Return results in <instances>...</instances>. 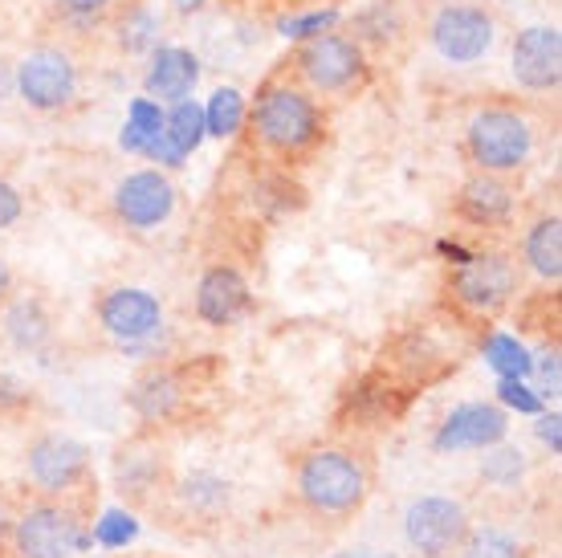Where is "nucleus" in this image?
Wrapping results in <instances>:
<instances>
[{
	"label": "nucleus",
	"mask_w": 562,
	"mask_h": 558,
	"mask_svg": "<svg viewBox=\"0 0 562 558\" xmlns=\"http://www.w3.org/2000/svg\"><path fill=\"white\" fill-rule=\"evenodd\" d=\"M290 505L323 531H342L380 486V457L363 436H326L290 453Z\"/></svg>",
	"instance_id": "nucleus-1"
},
{
	"label": "nucleus",
	"mask_w": 562,
	"mask_h": 558,
	"mask_svg": "<svg viewBox=\"0 0 562 558\" xmlns=\"http://www.w3.org/2000/svg\"><path fill=\"white\" fill-rule=\"evenodd\" d=\"M240 140L269 168L302 171L330 143V111L278 62V70L266 74L249 98Z\"/></svg>",
	"instance_id": "nucleus-2"
},
{
	"label": "nucleus",
	"mask_w": 562,
	"mask_h": 558,
	"mask_svg": "<svg viewBox=\"0 0 562 558\" xmlns=\"http://www.w3.org/2000/svg\"><path fill=\"white\" fill-rule=\"evenodd\" d=\"M518 257L509 249H481L469 253L464 261L449 266L440 274V290H436V306L440 314L469 335H481L506 319L521 293Z\"/></svg>",
	"instance_id": "nucleus-3"
},
{
	"label": "nucleus",
	"mask_w": 562,
	"mask_h": 558,
	"mask_svg": "<svg viewBox=\"0 0 562 558\" xmlns=\"http://www.w3.org/2000/svg\"><path fill=\"white\" fill-rule=\"evenodd\" d=\"M547 114L535 102L521 98H490L461 126V159L469 171H493L514 176L530 168L542 152Z\"/></svg>",
	"instance_id": "nucleus-4"
},
{
	"label": "nucleus",
	"mask_w": 562,
	"mask_h": 558,
	"mask_svg": "<svg viewBox=\"0 0 562 558\" xmlns=\"http://www.w3.org/2000/svg\"><path fill=\"white\" fill-rule=\"evenodd\" d=\"M86 86H90V66H86L82 42L74 33L42 37L13 62L16 98L45 119H66V114L82 111Z\"/></svg>",
	"instance_id": "nucleus-5"
},
{
	"label": "nucleus",
	"mask_w": 562,
	"mask_h": 558,
	"mask_svg": "<svg viewBox=\"0 0 562 558\" xmlns=\"http://www.w3.org/2000/svg\"><path fill=\"white\" fill-rule=\"evenodd\" d=\"M216 383H221V367L212 355L188 359V364H151L127 388V408L139 420V428L164 436L196 416L204 395L216 391Z\"/></svg>",
	"instance_id": "nucleus-6"
},
{
	"label": "nucleus",
	"mask_w": 562,
	"mask_h": 558,
	"mask_svg": "<svg viewBox=\"0 0 562 558\" xmlns=\"http://www.w3.org/2000/svg\"><path fill=\"white\" fill-rule=\"evenodd\" d=\"M94 510H99V493H86V498H54V493L21 489L9 558L78 555V550H86V546L94 543V538H90Z\"/></svg>",
	"instance_id": "nucleus-7"
},
{
	"label": "nucleus",
	"mask_w": 562,
	"mask_h": 558,
	"mask_svg": "<svg viewBox=\"0 0 562 558\" xmlns=\"http://www.w3.org/2000/svg\"><path fill=\"white\" fill-rule=\"evenodd\" d=\"M281 66L290 70V78L306 86L310 94L323 98L326 107L330 102H351V98L367 94L375 82L371 54L342 25L330 29V33H318L310 42H297L290 54L281 57Z\"/></svg>",
	"instance_id": "nucleus-8"
},
{
	"label": "nucleus",
	"mask_w": 562,
	"mask_h": 558,
	"mask_svg": "<svg viewBox=\"0 0 562 558\" xmlns=\"http://www.w3.org/2000/svg\"><path fill=\"white\" fill-rule=\"evenodd\" d=\"M420 29L428 49L452 70L481 66L502 42V16L490 0H440L432 13L420 16Z\"/></svg>",
	"instance_id": "nucleus-9"
},
{
	"label": "nucleus",
	"mask_w": 562,
	"mask_h": 558,
	"mask_svg": "<svg viewBox=\"0 0 562 558\" xmlns=\"http://www.w3.org/2000/svg\"><path fill=\"white\" fill-rule=\"evenodd\" d=\"M176 461L171 448L159 433L135 428V433L114 448L111 457V481L119 502L131 514H159V505L168 502L171 486H176Z\"/></svg>",
	"instance_id": "nucleus-10"
},
{
	"label": "nucleus",
	"mask_w": 562,
	"mask_h": 558,
	"mask_svg": "<svg viewBox=\"0 0 562 558\" xmlns=\"http://www.w3.org/2000/svg\"><path fill=\"white\" fill-rule=\"evenodd\" d=\"M25 489L54 498H86L99 493L94 453L78 436L61 428H45L25 445Z\"/></svg>",
	"instance_id": "nucleus-11"
},
{
	"label": "nucleus",
	"mask_w": 562,
	"mask_h": 558,
	"mask_svg": "<svg viewBox=\"0 0 562 558\" xmlns=\"http://www.w3.org/2000/svg\"><path fill=\"white\" fill-rule=\"evenodd\" d=\"M416 400V391L408 383H400L392 371L371 367L367 376H359L351 388L338 395L335 408V433L342 436H363L392 428L395 420L408 412V404Z\"/></svg>",
	"instance_id": "nucleus-12"
},
{
	"label": "nucleus",
	"mask_w": 562,
	"mask_h": 558,
	"mask_svg": "<svg viewBox=\"0 0 562 558\" xmlns=\"http://www.w3.org/2000/svg\"><path fill=\"white\" fill-rule=\"evenodd\" d=\"M176 204H180V188L168 171L135 168L127 176H119L111 200H106V212H111L114 228H123L131 237H147L176 216Z\"/></svg>",
	"instance_id": "nucleus-13"
},
{
	"label": "nucleus",
	"mask_w": 562,
	"mask_h": 558,
	"mask_svg": "<svg viewBox=\"0 0 562 558\" xmlns=\"http://www.w3.org/2000/svg\"><path fill=\"white\" fill-rule=\"evenodd\" d=\"M94 322L123 350L147 347L164 331V302L143 286H102L94 290Z\"/></svg>",
	"instance_id": "nucleus-14"
},
{
	"label": "nucleus",
	"mask_w": 562,
	"mask_h": 558,
	"mask_svg": "<svg viewBox=\"0 0 562 558\" xmlns=\"http://www.w3.org/2000/svg\"><path fill=\"white\" fill-rule=\"evenodd\" d=\"M473 534V514L445 493H424L404 514V538L420 558H457Z\"/></svg>",
	"instance_id": "nucleus-15"
},
{
	"label": "nucleus",
	"mask_w": 562,
	"mask_h": 558,
	"mask_svg": "<svg viewBox=\"0 0 562 558\" xmlns=\"http://www.w3.org/2000/svg\"><path fill=\"white\" fill-rule=\"evenodd\" d=\"M452 221L469 233H497L518 221V183L514 176L469 171L452 192Z\"/></svg>",
	"instance_id": "nucleus-16"
},
{
	"label": "nucleus",
	"mask_w": 562,
	"mask_h": 558,
	"mask_svg": "<svg viewBox=\"0 0 562 558\" xmlns=\"http://www.w3.org/2000/svg\"><path fill=\"white\" fill-rule=\"evenodd\" d=\"M257 298H254V286L245 278V269L233 266V261H209V266L200 269L196 278V290H192V310H196V319L212 331H228V326H237L254 314Z\"/></svg>",
	"instance_id": "nucleus-17"
},
{
	"label": "nucleus",
	"mask_w": 562,
	"mask_h": 558,
	"mask_svg": "<svg viewBox=\"0 0 562 558\" xmlns=\"http://www.w3.org/2000/svg\"><path fill=\"white\" fill-rule=\"evenodd\" d=\"M380 367L392 371L400 383H408L412 391H424V388H432V383H440L445 376H452V371L461 367V359H457L428 326H412V331H400V335L387 343Z\"/></svg>",
	"instance_id": "nucleus-18"
},
{
	"label": "nucleus",
	"mask_w": 562,
	"mask_h": 558,
	"mask_svg": "<svg viewBox=\"0 0 562 558\" xmlns=\"http://www.w3.org/2000/svg\"><path fill=\"white\" fill-rule=\"evenodd\" d=\"M509 74L518 90L550 98L562 90V29L559 25H526L509 49Z\"/></svg>",
	"instance_id": "nucleus-19"
},
{
	"label": "nucleus",
	"mask_w": 562,
	"mask_h": 558,
	"mask_svg": "<svg viewBox=\"0 0 562 558\" xmlns=\"http://www.w3.org/2000/svg\"><path fill=\"white\" fill-rule=\"evenodd\" d=\"M57 338V310L42 290H21L0 302V343L16 355H45Z\"/></svg>",
	"instance_id": "nucleus-20"
},
{
	"label": "nucleus",
	"mask_w": 562,
	"mask_h": 558,
	"mask_svg": "<svg viewBox=\"0 0 562 558\" xmlns=\"http://www.w3.org/2000/svg\"><path fill=\"white\" fill-rule=\"evenodd\" d=\"M509 433L506 408L497 404H461L452 408L445 424L436 428L432 448L436 453H485V448L502 445Z\"/></svg>",
	"instance_id": "nucleus-21"
},
{
	"label": "nucleus",
	"mask_w": 562,
	"mask_h": 558,
	"mask_svg": "<svg viewBox=\"0 0 562 558\" xmlns=\"http://www.w3.org/2000/svg\"><path fill=\"white\" fill-rule=\"evenodd\" d=\"M518 266L530 274L538 286H559L562 281V212L554 204L538 209L530 221L521 224L518 241Z\"/></svg>",
	"instance_id": "nucleus-22"
},
{
	"label": "nucleus",
	"mask_w": 562,
	"mask_h": 558,
	"mask_svg": "<svg viewBox=\"0 0 562 558\" xmlns=\"http://www.w3.org/2000/svg\"><path fill=\"white\" fill-rule=\"evenodd\" d=\"M228 502H233V486H228L221 473H209V469H196L188 477H176L168 502L159 505L155 517H196L192 526H209V522H221L228 514Z\"/></svg>",
	"instance_id": "nucleus-23"
},
{
	"label": "nucleus",
	"mask_w": 562,
	"mask_h": 558,
	"mask_svg": "<svg viewBox=\"0 0 562 558\" xmlns=\"http://www.w3.org/2000/svg\"><path fill=\"white\" fill-rule=\"evenodd\" d=\"M200 82V57L183 45H155L147 54V70H143V94L155 98V102H180V98H192Z\"/></svg>",
	"instance_id": "nucleus-24"
},
{
	"label": "nucleus",
	"mask_w": 562,
	"mask_h": 558,
	"mask_svg": "<svg viewBox=\"0 0 562 558\" xmlns=\"http://www.w3.org/2000/svg\"><path fill=\"white\" fill-rule=\"evenodd\" d=\"M408 33H412V16L404 13L400 0H375V4H367L363 13L351 21V37L363 45L367 54H371V49L387 54V49H395Z\"/></svg>",
	"instance_id": "nucleus-25"
},
{
	"label": "nucleus",
	"mask_w": 562,
	"mask_h": 558,
	"mask_svg": "<svg viewBox=\"0 0 562 558\" xmlns=\"http://www.w3.org/2000/svg\"><path fill=\"white\" fill-rule=\"evenodd\" d=\"M106 33H111V45L123 57H147L159 45V16L143 0H123Z\"/></svg>",
	"instance_id": "nucleus-26"
},
{
	"label": "nucleus",
	"mask_w": 562,
	"mask_h": 558,
	"mask_svg": "<svg viewBox=\"0 0 562 558\" xmlns=\"http://www.w3.org/2000/svg\"><path fill=\"white\" fill-rule=\"evenodd\" d=\"M509 314L518 319L521 335H538L542 343H559V322H562L559 286H542V290H535L530 298L518 293V302H514Z\"/></svg>",
	"instance_id": "nucleus-27"
},
{
	"label": "nucleus",
	"mask_w": 562,
	"mask_h": 558,
	"mask_svg": "<svg viewBox=\"0 0 562 558\" xmlns=\"http://www.w3.org/2000/svg\"><path fill=\"white\" fill-rule=\"evenodd\" d=\"M164 135V102H155V98L139 94L131 98L127 107V119H123V135H119V147L127 155H147L151 152V143Z\"/></svg>",
	"instance_id": "nucleus-28"
},
{
	"label": "nucleus",
	"mask_w": 562,
	"mask_h": 558,
	"mask_svg": "<svg viewBox=\"0 0 562 558\" xmlns=\"http://www.w3.org/2000/svg\"><path fill=\"white\" fill-rule=\"evenodd\" d=\"M245 114H249V98L240 94L237 86H216L209 102H204V131H209V140H240Z\"/></svg>",
	"instance_id": "nucleus-29"
},
{
	"label": "nucleus",
	"mask_w": 562,
	"mask_h": 558,
	"mask_svg": "<svg viewBox=\"0 0 562 558\" xmlns=\"http://www.w3.org/2000/svg\"><path fill=\"white\" fill-rule=\"evenodd\" d=\"M164 135H168V143L183 159L204 147L209 131H204V107H200L196 98H180V102L164 107Z\"/></svg>",
	"instance_id": "nucleus-30"
},
{
	"label": "nucleus",
	"mask_w": 562,
	"mask_h": 558,
	"mask_svg": "<svg viewBox=\"0 0 562 558\" xmlns=\"http://www.w3.org/2000/svg\"><path fill=\"white\" fill-rule=\"evenodd\" d=\"M481 355H485V364L497 371L502 379H526L530 376V350L521 347L518 335H506V331H497V326H490V331H481Z\"/></svg>",
	"instance_id": "nucleus-31"
},
{
	"label": "nucleus",
	"mask_w": 562,
	"mask_h": 558,
	"mask_svg": "<svg viewBox=\"0 0 562 558\" xmlns=\"http://www.w3.org/2000/svg\"><path fill=\"white\" fill-rule=\"evenodd\" d=\"M119 4H123V0H54V16H57V25H61V33L82 37V33H94V29L111 25V16L119 13Z\"/></svg>",
	"instance_id": "nucleus-32"
},
{
	"label": "nucleus",
	"mask_w": 562,
	"mask_h": 558,
	"mask_svg": "<svg viewBox=\"0 0 562 558\" xmlns=\"http://www.w3.org/2000/svg\"><path fill=\"white\" fill-rule=\"evenodd\" d=\"M342 25V13L338 9H323V4H314V9H290L285 16H278V33L281 37H290V42H310V37H318V33H330V29Z\"/></svg>",
	"instance_id": "nucleus-33"
},
{
	"label": "nucleus",
	"mask_w": 562,
	"mask_h": 558,
	"mask_svg": "<svg viewBox=\"0 0 562 558\" xmlns=\"http://www.w3.org/2000/svg\"><path fill=\"white\" fill-rule=\"evenodd\" d=\"M42 412V395L29 388L25 379L0 371V420H21Z\"/></svg>",
	"instance_id": "nucleus-34"
},
{
	"label": "nucleus",
	"mask_w": 562,
	"mask_h": 558,
	"mask_svg": "<svg viewBox=\"0 0 562 558\" xmlns=\"http://www.w3.org/2000/svg\"><path fill=\"white\" fill-rule=\"evenodd\" d=\"M457 558H521V546L518 538H509L502 531H477L469 534V543L461 546V555Z\"/></svg>",
	"instance_id": "nucleus-35"
},
{
	"label": "nucleus",
	"mask_w": 562,
	"mask_h": 558,
	"mask_svg": "<svg viewBox=\"0 0 562 558\" xmlns=\"http://www.w3.org/2000/svg\"><path fill=\"white\" fill-rule=\"evenodd\" d=\"M562 343H542L538 355H530V376H538V395L542 400H559L562 367H559Z\"/></svg>",
	"instance_id": "nucleus-36"
},
{
	"label": "nucleus",
	"mask_w": 562,
	"mask_h": 558,
	"mask_svg": "<svg viewBox=\"0 0 562 558\" xmlns=\"http://www.w3.org/2000/svg\"><path fill=\"white\" fill-rule=\"evenodd\" d=\"M497 400H502L506 408H518V412H526V416H538V412H542V404H547V400H542V395H538L526 379H502V383H497Z\"/></svg>",
	"instance_id": "nucleus-37"
},
{
	"label": "nucleus",
	"mask_w": 562,
	"mask_h": 558,
	"mask_svg": "<svg viewBox=\"0 0 562 558\" xmlns=\"http://www.w3.org/2000/svg\"><path fill=\"white\" fill-rule=\"evenodd\" d=\"M25 221V192L16 188V180L9 171H0V233H9Z\"/></svg>",
	"instance_id": "nucleus-38"
},
{
	"label": "nucleus",
	"mask_w": 562,
	"mask_h": 558,
	"mask_svg": "<svg viewBox=\"0 0 562 558\" xmlns=\"http://www.w3.org/2000/svg\"><path fill=\"white\" fill-rule=\"evenodd\" d=\"M90 538L102 546H123L135 538V522H131L127 514H106L102 522H94L90 526Z\"/></svg>",
	"instance_id": "nucleus-39"
},
{
	"label": "nucleus",
	"mask_w": 562,
	"mask_h": 558,
	"mask_svg": "<svg viewBox=\"0 0 562 558\" xmlns=\"http://www.w3.org/2000/svg\"><path fill=\"white\" fill-rule=\"evenodd\" d=\"M16 505H21V489L0 486V558H9V550H13Z\"/></svg>",
	"instance_id": "nucleus-40"
},
{
	"label": "nucleus",
	"mask_w": 562,
	"mask_h": 558,
	"mask_svg": "<svg viewBox=\"0 0 562 558\" xmlns=\"http://www.w3.org/2000/svg\"><path fill=\"white\" fill-rule=\"evenodd\" d=\"M559 412H538V440L550 448V457H559L562 453V436H559Z\"/></svg>",
	"instance_id": "nucleus-41"
},
{
	"label": "nucleus",
	"mask_w": 562,
	"mask_h": 558,
	"mask_svg": "<svg viewBox=\"0 0 562 558\" xmlns=\"http://www.w3.org/2000/svg\"><path fill=\"white\" fill-rule=\"evenodd\" d=\"M16 290H21V274H16V269L0 257V302H9Z\"/></svg>",
	"instance_id": "nucleus-42"
},
{
	"label": "nucleus",
	"mask_w": 562,
	"mask_h": 558,
	"mask_svg": "<svg viewBox=\"0 0 562 558\" xmlns=\"http://www.w3.org/2000/svg\"><path fill=\"white\" fill-rule=\"evenodd\" d=\"M13 62L9 57H0V107H9V98H13Z\"/></svg>",
	"instance_id": "nucleus-43"
},
{
	"label": "nucleus",
	"mask_w": 562,
	"mask_h": 558,
	"mask_svg": "<svg viewBox=\"0 0 562 558\" xmlns=\"http://www.w3.org/2000/svg\"><path fill=\"white\" fill-rule=\"evenodd\" d=\"M204 4H209V0H171V9H176L180 16H196Z\"/></svg>",
	"instance_id": "nucleus-44"
},
{
	"label": "nucleus",
	"mask_w": 562,
	"mask_h": 558,
	"mask_svg": "<svg viewBox=\"0 0 562 558\" xmlns=\"http://www.w3.org/2000/svg\"><path fill=\"white\" fill-rule=\"evenodd\" d=\"M225 4H233V9H261V4H290V9H294L297 0H225Z\"/></svg>",
	"instance_id": "nucleus-45"
},
{
	"label": "nucleus",
	"mask_w": 562,
	"mask_h": 558,
	"mask_svg": "<svg viewBox=\"0 0 562 558\" xmlns=\"http://www.w3.org/2000/svg\"><path fill=\"white\" fill-rule=\"evenodd\" d=\"M502 4H521V0H502Z\"/></svg>",
	"instance_id": "nucleus-46"
},
{
	"label": "nucleus",
	"mask_w": 562,
	"mask_h": 558,
	"mask_svg": "<svg viewBox=\"0 0 562 558\" xmlns=\"http://www.w3.org/2000/svg\"><path fill=\"white\" fill-rule=\"evenodd\" d=\"M338 558H351V555H338Z\"/></svg>",
	"instance_id": "nucleus-47"
}]
</instances>
